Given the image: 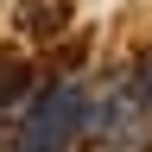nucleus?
Here are the masks:
<instances>
[{
    "mask_svg": "<svg viewBox=\"0 0 152 152\" xmlns=\"http://www.w3.org/2000/svg\"><path fill=\"white\" fill-rule=\"evenodd\" d=\"M13 26H19V32H32L38 45H51V38L70 26V0H19Z\"/></svg>",
    "mask_w": 152,
    "mask_h": 152,
    "instance_id": "nucleus-1",
    "label": "nucleus"
}]
</instances>
